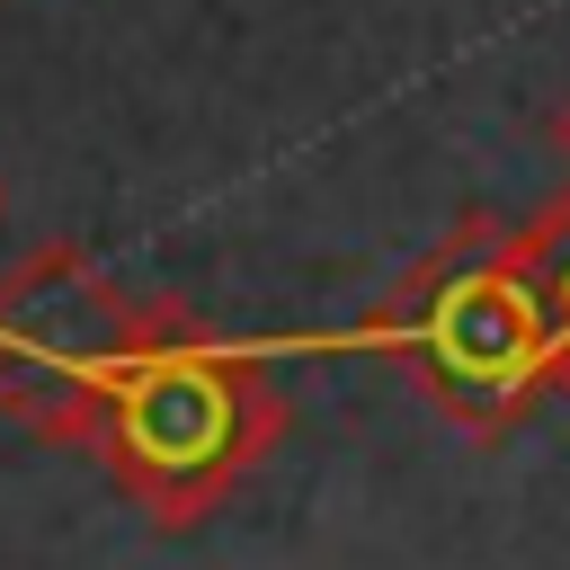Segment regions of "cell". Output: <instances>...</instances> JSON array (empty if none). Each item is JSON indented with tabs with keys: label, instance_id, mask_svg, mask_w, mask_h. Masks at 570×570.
<instances>
[{
	"label": "cell",
	"instance_id": "cell-3",
	"mask_svg": "<svg viewBox=\"0 0 570 570\" xmlns=\"http://www.w3.org/2000/svg\"><path fill=\"white\" fill-rule=\"evenodd\" d=\"M160 303H134L98 258L36 249L0 276V419L45 445H98Z\"/></svg>",
	"mask_w": 570,
	"mask_h": 570
},
{
	"label": "cell",
	"instance_id": "cell-2",
	"mask_svg": "<svg viewBox=\"0 0 570 570\" xmlns=\"http://www.w3.org/2000/svg\"><path fill=\"white\" fill-rule=\"evenodd\" d=\"M383 338L401 374L472 436H508L543 392H561V330H552V294L525 232L445 240L383 303Z\"/></svg>",
	"mask_w": 570,
	"mask_h": 570
},
{
	"label": "cell",
	"instance_id": "cell-4",
	"mask_svg": "<svg viewBox=\"0 0 570 570\" xmlns=\"http://www.w3.org/2000/svg\"><path fill=\"white\" fill-rule=\"evenodd\" d=\"M525 249H534L543 294H552V330H561V392H570V196H561V205H543V214L525 223Z\"/></svg>",
	"mask_w": 570,
	"mask_h": 570
},
{
	"label": "cell",
	"instance_id": "cell-6",
	"mask_svg": "<svg viewBox=\"0 0 570 570\" xmlns=\"http://www.w3.org/2000/svg\"><path fill=\"white\" fill-rule=\"evenodd\" d=\"M0 223H9V187H0Z\"/></svg>",
	"mask_w": 570,
	"mask_h": 570
},
{
	"label": "cell",
	"instance_id": "cell-1",
	"mask_svg": "<svg viewBox=\"0 0 570 570\" xmlns=\"http://www.w3.org/2000/svg\"><path fill=\"white\" fill-rule=\"evenodd\" d=\"M276 436H285L276 383L240 347H223L214 330H196L178 303H160V321H151L134 374L116 383L107 428H98L89 454L142 508V525L187 534V525H205L258 472V454Z\"/></svg>",
	"mask_w": 570,
	"mask_h": 570
},
{
	"label": "cell",
	"instance_id": "cell-5",
	"mask_svg": "<svg viewBox=\"0 0 570 570\" xmlns=\"http://www.w3.org/2000/svg\"><path fill=\"white\" fill-rule=\"evenodd\" d=\"M552 142H561V160H570V98H561V116H552Z\"/></svg>",
	"mask_w": 570,
	"mask_h": 570
}]
</instances>
